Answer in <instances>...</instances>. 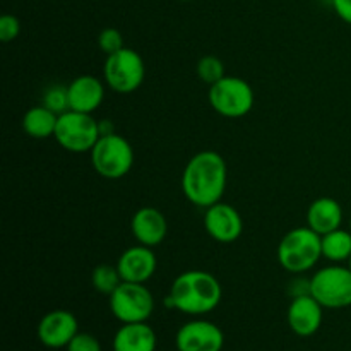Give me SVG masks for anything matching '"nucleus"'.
<instances>
[{"instance_id":"obj_1","label":"nucleus","mask_w":351,"mask_h":351,"mask_svg":"<svg viewBox=\"0 0 351 351\" xmlns=\"http://www.w3.org/2000/svg\"><path fill=\"white\" fill-rule=\"evenodd\" d=\"M228 182L225 158L216 151H201L187 161L182 173L184 195L197 208L208 209L221 201Z\"/></svg>"},{"instance_id":"obj_2","label":"nucleus","mask_w":351,"mask_h":351,"mask_svg":"<svg viewBox=\"0 0 351 351\" xmlns=\"http://www.w3.org/2000/svg\"><path fill=\"white\" fill-rule=\"evenodd\" d=\"M223 297L219 281L206 271H185L170 288L167 305L187 315H204L215 311Z\"/></svg>"},{"instance_id":"obj_3","label":"nucleus","mask_w":351,"mask_h":351,"mask_svg":"<svg viewBox=\"0 0 351 351\" xmlns=\"http://www.w3.org/2000/svg\"><path fill=\"white\" fill-rule=\"evenodd\" d=\"M322 257V237L308 226L293 228L278 245V261L291 274L311 271Z\"/></svg>"},{"instance_id":"obj_4","label":"nucleus","mask_w":351,"mask_h":351,"mask_svg":"<svg viewBox=\"0 0 351 351\" xmlns=\"http://www.w3.org/2000/svg\"><path fill=\"white\" fill-rule=\"evenodd\" d=\"M91 165L99 177L106 180L123 178L134 167V149L125 137L119 134L101 136L91 149Z\"/></svg>"},{"instance_id":"obj_5","label":"nucleus","mask_w":351,"mask_h":351,"mask_svg":"<svg viewBox=\"0 0 351 351\" xmlns=\"http://www.w3.org/2000/svg\"><path fill=\"white\" fill-rule=\"evenodd\" d=\"M144 77H146V65L136 50L123 47L115 53L106 55L103 79L112 91L119 95H130L141 88Z\"/></svg>"},{"instance_id":"obj_6","label":"nucleus","mask_w":351,"mask_h":351,"mask_svg":"<svg viewBox=\"0 0 351 351\" xmlns=\"http://www.w3.org/2000/svg\"><path fill=\"white\" fill-rule=\"evenodd\" d=\"M208 98L213 110L226 119L245 117L254 108L256 101L252 86L242 77H233V75H225L218 82L209 86Z\"/></svg>"},{"instance_id":"obj_7","label":"nucleus","mask_w":351,"mask_h":351,"mask_svg":"<svg viewBox=\"0 0 351 351\" xmlns=\"http://www.w3.org/2000/svg\"><path fill=\"white\" fill-rule=\"evenodd\" d=\"M55 139L69 153H91L98 143L99 127L98 120L93 119L91 113H81L69 110L58 115Z\"/></svg>"},{"instance_id":"obj_8","label":"nucleus","mask_w":351,"mask_h":351,"mask_svg":"<svg viewBox=\"0 0 351 351\" xmlns=\"http://www.w3.org/2000/svg\"><path fill=\"white\" fill-rule=\"evenodd\" d=\"M311 295L324 308H345L351 305V269L328 266L311 278Z\"/></svg>"},{"instance_id":"obj_9","label":"nucleus","mask_w":351,"mask_h":351,"mask_svg":"<svg viewBox=\"0 0 351 351\" xmlns=\"http://www.w3.org/2000/svg\"><path fill=\"white\" fill-rule=\"evenodd\" d=\"M110 311L122 324L147 322L154 311V297L144 283L122 281L110 295Z\"/></svg>"},{"instance_id":"obj_10","label":"nucleus","mask_w":351,"mask_h":351,"mask_svg":"<svg viewBox=\"0 0 351 351\" xmlns=\"http://www.w3.org/2000/svg\"><path fill=\"white\" fill-rule=\"evenodd\" d=\"M225 335L209 321H191L178 329L175 346L178 351H221Z\"/></svg>"},{"instance_id":"obj_11","label":"nucleus","mask_w":351,"mask_h":351,"mask_svg":"<svg viewBox=\"0 0 351 351\" xmlns=\"http://www.w3.org/2000/svg\"><path fill=\"white\" fill-rule=\"evenodd\" d=\"M204 228L216 242L233 243L242 235L243 219L233 206L219 201L206 209Z\"/></svg>"},{"instance_id":"obj_12","label":"nucleus","mask_w":351,"mask_h":351,"mask_svg":"<svg viewBox=\"0 0 351 351\" xmlns=\"http://www.w3.org/2000/svg\"><path fill=\"white\" fill-rule=\"evenodd\" d=\"M38 339L47 348H67L69 343L79 332V322L69 311H51L43 315L38 324Z\"/></svg>"},{"instance_id":"obj_13","label":"nucleus","mask_w":351,"mask_h":351,"mask_svg":"<svg viewBox=\"0 0 351 351\" xmlns=\"http://www.w3.org/2000/svg\"><path fill=\"white\" fill-rule=\"evenodd\" d=\"M322 305L311 293L293 297L287 319L291 331L302 338L314 336L322 326Z\"/></svg>"},{"instance_id":"obj_14","label":"nucleus","mask_w":351,"mask_h":351,"mask_svg":"<svg viewBox=\"0 0 351 351\" xmlns=\"http://www.w3.org/2000/svg\"><path fill=\"white\" fill-rule=\"evenodd\" d=\"M156 267L158 261L153 249L141 243L127 249L117 261V269L122 276V281L129 283H146L154 276Z\"/></svg>"},{"instance_id":"obj_15","label":"nucleus","mask_w":351,"mask_h":351,"mask_svg":"<svg viewBox=\"0 0 351 351\" xmlns=\"http://www.w3.org/2000/svg\"><path fill=\"white\" fill-rule=\"evenodd\" d=\"M134 239L146 247H158L168 233V223L163 213L156 208H141L130 219Z\"/></svg>"},{"instance_id":"obj_16","label":"nucleus","mask_w":351,"mask_h":351,"mask_svg":"<svg viewBox=\"0 0 351 351\" xmlns=\"http://www.w3.org/2000/svg\"><path fill=\"white\" fill-rule=\"evenodd\" d=\"M69 89V106L74 112L91 113L101 106L105 99V86L98 77L91 74H82L75 77Z\"/></svg>"},{"instance_id":"obj_17","label":"nucleus","mask_w":351,"mask_h":351,"mask_svg":"<svg viewBox=\"0 0 351 351\" xmlns=\"http://www.w3.org/2000/svg\"><path fill=\"white\" fill-rule=\"evenodd\" d=\"M343 208L336 199L319 197L308 206L307 226L319 235H328L335 230L341 228Z\"/></svg>"},{"instance_id":"obj_18","label":"nucleus","mask_w":351,"mask_h":351,"mask_svg":"<svg viewBox=\"0 0 351 351\" xmlns=\"http://www.w3.org/2000/svg\"><path fill=\"white\" fill-rule=\"evenodd\" d=\"M156 332L147 322L122 324L113 338V351H156Z\"/></svg>"},{"instance_id":"obj_19","label":"nucleus","mask_w":351,"mask_h":351,"mask_svg":"<svg viewBox=\"0 0 351 351\" xmlns=\"http://www.w3.org/2000/svg\"><path fill=\"white\" fill-rule=\"evenodd\" d=\"M58 115L47 106H33L23 117V130L33 139H48L55 136Z\"/></svg>"},{"instance_id":"obj_20","label":"nucleus","mask_w":351,"mask_h":351,"mask_svg":"<svg viewBox=\"0 0 351 351\" xmlns=\"http://www.w3.org/2000/svg\"><path fill=\"white\" fill-rule=\"evenodd\" d=\"M322 257L335 264L346 263L351 259V232L338 228L322 235Z\"/></svg>"},{"instance_id":"obj_21","label":"nucleus","mask_w":351,"mask_h":351,"mask_svg":"<svg viewBox=\"0 0 351 351\" xmlns=\"http://www.w3.org/2000/svg\"><path fill=\"white\" fill-rule=\"evenodd\" d=\"M91 283L96 291L103 295H112L117 288L122 283V276H120L117 266H110V264H101L93 269Z\"/></svg>"},{"instance_id":"obj_22","label":"nucleus","mask_w":351,"mask_h":351,"mask_svg":"<svg viewBox=\"0 0 351 351\" xmlns=\"http://www.w3.org/2000/svg\"><path fill=\"white\" fill-rule=\"evenodd\" d=\"M197 75L202 82L213 86L225 77V65L215 55H206L197 62Z\"/></svg>"},{"instance_id":"obj_23","label":"nucleus","mask_w":351,"mask_h":351,"mask_svg":"<svg viewBox=\"0 0 351 351\" xmlns=\"http://www.w3.org/2000/svg\"><path fill=\"white\" fill-rule=\"evenodd\" d=\"M43 105L48 110H51L57 115L69 112L71 106H69V89L67 86L62 84H51L50 88H47L43 95Z\"/></svg>"},{"instance_id":"obj_24","label":"nucleus","mask_w":351,"mask_h":351,"mask_svg":"<svg viewBox=\"0 0 351 351\" xmlns=\"http://www.w3.org/2000/svg\"><path fill=\"white\" fill-rule=\"evenodd\" d=\"M98 47L101 48V51H105L106 55H112L115 51L122 50L125 45H123V36L119 29L115 27H106L99 33L98 36Z\"/></svg>"},{"instance_id":"obj_25","label":"nucleus","mask_w":351,"mask_h":351,"mask_svg":"<svg viewBox=\"0 0 351 351\" xmlns=\"http://www.w3.org/2000/svg\"><path fill=\"white\" fill-rule=\"evenodd\" d=\"M21 33V23L12 14H3L0 17V40L3 43H10L16 40Z\"/></svg>"},{"instance_id":"obj_26","label":"nucleus","mask_w":351,"mask_h":351,"mask_svg":"<svg viewBox=\"0 0 351 351\" xmlns=\"http://www.w3.org/2000/svg\"><path fill=\"white\" fill-rule=\"evenodd\" d=\"M67 351H101V345L89 332H77L67 345Z\"/></svg>"},{"instance_id":"obj_27","label":"nucleus","mask_w":351,"mask_h":351,"mask_svg":"<svg viewBox=\"0 0 351 351\" xmlns=\"http://www.w3.org/2000/svg\"><path fill=\"white\" fill-rule=\"evenodd\" d=\"M332 7L339 19L351 24V0H332Z\"/></svg>"},{"instance_id":"obj_28","label":"nucleus","mask_w":351,"mask_h":351,"mask_svg":"<svg viewBox=\"0 0 351 351\" xmlns=\"http://www.w3.org/2000/svg\"><path fill=\"white\" fill-rule=\"evenodd\" d=\"M99 127V136H110V134H115V125H113L112 120H98Z\"/></svg>"},{"instance_id":"obj_29","label":"nucleus","mask_w":351,"mask_h":351,"mask_svg":"<svg viewBox=\"0 0 351 351\" xmlns=\"http://www.w3.org/2000/svg\"><path fill=\"white\" fill-rule=\"evenodd\" d=\"M348 267H350V269H351V259L348 261Z\"/></svg>"},{"instance_id":"obj_30","label":"nucleus","mask_w":351,"mask_h":351,"mask_svg":"<svg viewBox=\"0 0 351 351\" xmlns=\"http://www.w3.org/2000/svg\"><path fill=\"white\" fill-rule=\"evenodd\" d=\"M350 232H351V216H350Z\"/></svg>"},{"instance_id":"obj_31","label":"nucleus","mask_w":351,"mask_h":351,"mask_svg":"<svg viewBox=\"0 0 351 351\" xmlns=\"http://www.w3.org/2000/svg\"><path fill=\"white\" fill-rule=\"evenodd\" d=\"M182 2H191V0H182Z\"/></svg>"}]
</instances>
